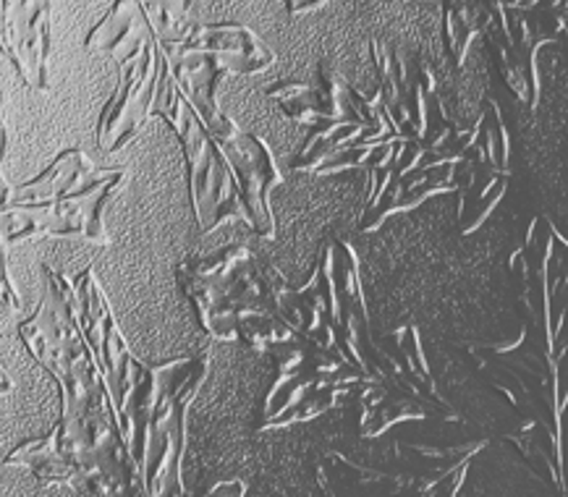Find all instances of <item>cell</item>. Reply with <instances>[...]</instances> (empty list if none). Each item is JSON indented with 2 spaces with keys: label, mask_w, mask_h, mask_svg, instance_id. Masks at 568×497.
<instances>
[{
  "label": "cell",
  "mask_w": 568,
  "mask_h": 497,
  "mask_svg": "<svg viewBox=\"0 0 568 497\" xmlns=\"http://www.w3.org/2000/svg\"><path fill=\"white\" fill-rule=\"evenodd\" d=\"M61 414V398L40 364L11 379V387L0 393V464L19 445L40 440L55 427Z\"/></svg>",
  "instance_id": "6da1fadb"
},
{
  "label": "cell",
  "mask_w": 568,
  "mask_h": 497,
  "mask_svg": "<svg viewBox=\"0 0 568 497\" xmlns=\"http://www.w3.org/2000/svg\"><path fill=\"white\" fill-rule=\"evenodd\" d=\"M0 497H87L69 485L40 479L24 466H0Z\"/></svg>",
  "instance_id": "7a4b0ae2"
}]
</instances>
